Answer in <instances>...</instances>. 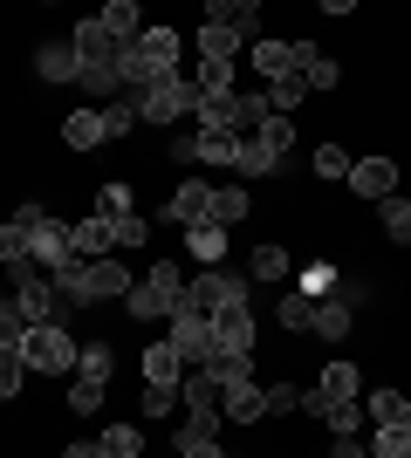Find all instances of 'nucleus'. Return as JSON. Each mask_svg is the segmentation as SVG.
Wrapping results in <instances>:
<instances>
[{
	"label": "nucleus",
	"mask_w": 411,
	"mask_h": 458,
	"mask_svg": "<svg viewBox=\"0 0 411 458\" xmlns=\"http://www.w3.org/2000/svg\"><path fill=\"white\" fill-rule=\"evenodd\" d=\"M178 55H185V35L178 28H165V21H151L137 41H124L117 48V82L124 89H151V82H165V76H178Z\"/></svg>",
	"instance_id": "1"
},
{
	"label": "nucleus",
	"mask_w": 411,
	"mask_h": 458,
	"mask_svg": "<svg viewBox=\"0 0 411 458\" xmlns=\"http://www.w3.org/2000/svg\"><path fill=\"white\" fill-rule=\"evenodd\" d=\"M178 301H185V274L172 267V260H151V274L144 281H131V294H124V308H131V322H172Z\"/></svg>",
	"instance_id": "2"
},
{
	"label": "nucleus",
	"mask_w": 411,
	"mask_h": 458,
	"mask_svg": "<svg viewBox=\"0 0 411 458\" xmlns=\"http://www.w3.org/2000/svg\"><path fill=\"white\" fill-rule=\"evenodd\" d=\"M76 335L62 322H41V328H21V356H28V377H69L76 369Z\"/></svg>",
	"instance_id": "3"
},
{
	"label": "nucleus",
	"mask_w": 411,
	"mask_h": 458,
	"mask_svg": "<svg viewBox=\"0 0 411 458\" xmlns=\"http://www.w3.org/2000/svg\"><path fill=\"white\" fill-rule=\"evenodd\" d=\"M131 103H137V123L165 131V123H185V116L199 110V89H193V76H165V82H151V89H137Z\"/></svg>",
	"instance_id": "4"
},
{
	"label": "nucleus",
	"mask_w": 411,
	"mask_h": 458,
	"mask_svg": "<svg viewBox=\"0 0 411 458\" xmlns=\"http://www.w3.org/2000/svg\"><path fill=\"white\" fill-rule=\"evenodd\" d=\"M234 301H254L240 274H227V267H199L193 281H185V301H178V308H193V315H206V322H213L219 308H234Z\"/></svg>",
	"instance_id": "5"
},
{
	"label": "nucleus",
	"mask_w": 411,
	"mask_h": 458,
	"mask_svg": "<svg viewBox=\"0 0 411 458\" xmlns=\"http://www.w3.org/2000/svg\"><path fill=\"white\" fill-rule=\"evenodd\" d=\"M165 343H172L178 349V363H185V369H206V363H213V322H206V315H193V308H178V315H172V335H165Z\"/></svg>",
	"instance_id": "6"
},
{
	"label": "nucleus",
	"mask_w": 411,
	"mask_h": 458,
	"mask_svg": "<svg viewBox=\"0 0 411 458\" xmlns=\"http://www.w3.org/2000/svg\"><path fill=\"white\" fill-rule=\"evenodd\" d=\"M28 260H35L41 274H62L69 260H76V247H69V226H62V219H41L35 240H28Z\"/></svg>",
	"instance_id": "7"
},
{
	"label": "nucleus",
	"mask_w": 411,
	"mask_h": 458,
	"mask_svg": "<svg viewBox=\"0 0 411 458\" xmlns=\"http://www.w3.org/2000/svg\"><path fill=\"white\" fill-rule=\"evenodd\" d=\"M213 343L234 349V356H254V301H234L213 315Z\"/></svg>",
	"instance_id": "8"
},
{
	"label": "nucleus",
	"mask_w": 411,
	"mask_h": 458,
	"mask_svg": "<svg viewBox=\"0 0 411 458\" xmlns=\"http://www.w3.org/2000/svg\"><path fill=\"white\" fill-rule=\"evenodd\" d=\"M350 191H356V199H377V206L398 199V165H391V157H356V165H350Z\"/></svg>",
	"instance_id": "9"
},
{
	"label": "nucleus",
	"mask_w": 411,
	"mask_h": 458,
	"mask_svg": "<svg viewBox=\"0 0 411 458\" xmlns=\"http://www.w3.org/2000/svg\"><path fill=\"white\" fill-rule=\"evenodd\" d=\"M165 219H172V226H199V219H213V185H206V178H185V185L165 199Z\"/></svg>",
	"instance_id": "10"
},
{
	"label": "nucleus",
	"mask_w": 411,
	"mask_h": 458,
	"mask_svg": "<svg viewBox=\"0 0 411 458\" xmlns=\"http://www.w3.org/2000/svg\"><path fill=\"white\" fill-rule=\"evenodd\" d=\"M69 247H76V260H110V253H117V233H110L103 212H90V219L69 226Z\"/></svg>",
	"instance_id": "11"
},
{
	"label": "nucleus",
	"mask_w": 411,
	"mask_h": 458,
	"mask_svg": "<svg viewBox=\"0 0 411 458\" xmlns=\"http://www.w3.org/2000/svg\"><path fill=\"white\" fill-rule=\"evenodd\" d=\"M213 403H219V418H234V424H261V383H254V377L219 383Z\"/></svg>",
	"instance_id": "12"
},
{
	"label": "nucleus",
	"mask_w": 411,
	"mask_h": 458,
	"mask_svg": "<svg viewBox=\"0 0 411 458\" xmlns=\"http://www.w3.org/2000/svg\"><path fill=\"white\" fill-rule=\"evenodd\" d=\"M62 144H69V151H97V144H110V131H103V110H97V103L62 116Z\"/></svg>",
	"instance_id": "13"
},
{
	"label": "nucleus",
	"mask_w": 411,
	"mask_h": 458,
	"mask_svg": "<svg viewBox=\"0 0 411 458\" xmlns=\"http://www.w3.org/2000/svg\"><path fill=\"white\" fill-rule=\"evenodd\" d=\"M247 69H254L261 82H281V76H295L288 41H268V35H254V41H247Z\"/></svg>",
	"instance_id": "14"
},
{
	"label": "nucleus",
	"mask_w": 411,
	"mask_h": 458,
	"mask_svg": "<svg viewBox=\"0 0 411 458\" xmlns=\"http://www.w3.org/2000/svg\"><path fill=\"white\" fill-rule=\"evenodd\" d=\"M193 48H199V62H234L240 48H247V35H234V28H219V21H199Z\"/></svg>",
	"instance_id": "15"
},
{
	"label": "nucleus",
	"mask_w": 411,
	"mask_h": 458,
	"mask_svg": "<svg viewBox=\"0 0 411 458\" xmlns=\"http://www.w3.org/2000/svg\"><path fill=\"white\" fill-rule=\"evenodd\" d=\"M117 294H131V267H124L117 253H110V260H90V308L117 301Z\"/></svg>",
	"instance_id": "16"
},
{
	"label": "nucleus",
	"mask_w": 411,
	"mask_h": 458,
	"mask_svg": "<svg viewBox=\"0 0 411 458\" xmlns=\"http://www.w3.org/2000/svg\"><path fill=\"white\" fill-rule=\"evenodd\" d=\"M35 76L41 82H76V41H41L35 48Z\"/></svg>",
	"instance_id": "17"
},
{
	"label": "nucleus",
	"mask_w": 411,
	"mask_h": 458,
	"mask_svg": "<svg viewBox=\"0 0 411 458\" xmlns=\"http://www.w3.org/2000/svg\"><path fill=\"white\" fill-rule=\"evenodd\" d=\"M185 253H193L199 267H219V260H227V226H213V219L185 226Z\"/></svg>",
	"instance_id": "18"
},
{
	"label": "nucleus",
	"mask_w": 411,
	"mask_h": 458,
	"mask_svg": "<svg viewBox=\"0 0 411 458\" xmlns=\"http://www.w3.org/2000/svg\"><path fill=\"white\" fill-rule=\"evenodd\" d=\"M247 137H254L274 165H288V157H295V123H288V116H274V110L261 116V131H247Z\"/></svg>",
	"instance_id": "19"
},
{
	"label": "nucleus",
	"mask_w": 411,
	"mask_h": 458,
	"mask_svg": "<svg viewBox=\"0 0 411 458\" xmlns=\"http://www.w3.org/2000/svg\"><path fill=\"white\" fill-rule=\"evenodd\" d=\"M97 28H103V35H110V41L124 48V41H137V35H144V14H137V0H110V7L97 14Z\"/></svg>",
	"instance_id": "20"
},
{
	"label": "nucleus",
	"mask_w": 411,
	"mask_h": 458,
	"mask_svg": "<svg viewBox=\"0 0 411 458\" xmlns=\"http://www.w3.org/2000/svg\"><path fill=\"white\" fill-rule=\"evenodd\" d=\"M315 397H322V403H356V397H364L356 363H330V369H322V383H315Z\"/></svg>",
	"instance_id": "21"
},
{
	"label": "nucleus",
	"mask_w": 411,
	"mask_h": 458,
	"mask_svg": "<svg viewBox=\"0 0 411 458\" xmlns=\"http://www.w3.org/2000/svg\"><path fill=\"white\" fill-rule=\"evenodd\" d=\"M206 21L234 28V35H254L261 28V0H206Z\"/></svg>",
	"instance_id": "22"
},
{
	"label": "nucleus",
	"mask_w": 411,
	"mask_h": 458,
	"mask_svg": "<svg viewBox=\"0 0 411 458\" xmlns=\"http://www.w3.org/2000/svg\"><path fill=\"white\" fill-rule=\"evenodd\" d=\"M193 89H199V103H227V96L240 89V82H234V62H199V69H193Z\"/></svg>",
	"instance_id": "23"
},
{
	"label": "nucleus",
	"mask_w": 411,
	"mask_h": 458,
	"mask_svg": "<svg viewBox=\"0 0 411 458\" xmlns=\"http://www.w3.org/2000/svg\"><path fill=\"white\" fill-rule=\"evenodd\" d=\"M350 328H356V308H350V301H336V294H322V301H315V335H322V343H343Z\"/></svg>",
	"instance_id": "24"
},
{
	"label": "nucleus",
	"mask_w": 411,
	"mask_h": 458,
	"mask_svg": "<svg viewBox=\"0 0 411 458\" xmlns=\"http://www.w3.org/2000/svg\"><path fill=\"white\" fill-rule=\"evenodd\" d=\"M199 165L234 172V165H240V137H234V131H199Z\"/></svg>",
	"instance_id": "25"
},
{
	"label": "nucleus",
	"mask_w": 411,
	"mask_h": 458,
	"mask_svg": "<svg viewBox=\"0 0 411 458\" xmlns=\"http://www.w3.org/2000/svg\"><path fill=\"white\" fill-rule=\"evenodd\" d=\"M110 369H117L110 343H82V349H76V377H82V383H103V390H110Z\"/></svg>",
	"instance_id": "26"
},
{
	"label": "nucleus",
	"mask_w": 411,
	"mask_h": 458,
	"mask_svg": "<svg viewBox=\"0 0 411 458\" xmlns=\"http://www.w3.org/2000/svg\"><path fill=\"white\" fill-rule=\"evenodd\" d=\"M144 383H185V363H178L172 343H151V349H144Z\"/></svg>",
	"instance_id": "27"
},
{
	"label": "nucleus",
	"mask_w": 411,
	"mask_h": 458,
	"mask_svg": "<svg viewBox=\"0 0 411 458\" xmlns=\"http://www.w3.org/2000/svg\"><path fill=\"white\" fill-rule=\"evenodd\" d=\"M247 212H254V199L240 185H213V226H240Z\"/></svg>",
	"instance_id": "28"
},
{
	"label": "nucleus",
	"mask_w": 411,
	"mask_h": 458,
	"mask_svg": "<svg viewBox=\"0 0 411 458\" xmlns=\"http://www.w3.org/2000/svg\"><path fill=\"white\" fill-rule=\"evenodd\" d=\"M97 452L103 458H144V431H137V424H110L97 438Z\"/></svg>",
	"instance_id": "29"
},
{
	"label": "nucleus",
	"mask_w": 411,
	"mask_h": 458,
	"mask_svg": "<svg viewBox=\"0 0 411 458\" xmlns=\"http://www.w3.org/2000/svg\"><path fill=\"white\" fill-rule=\"evenodd\" d=\"M97 212H103V219H131V212H137V191H131V178H110V185L97 191Z\"/></svg>",
	"instance_id": "30"
},
{
	"label": "nucleus",
	"mask_w": 411,
	"mask_h": 458,
	"mask_svg": "<svg viewBox=\"0 0 411 458\" xmlns=\"http://www.w3.org/2000/svg\"><path fill=\"white\" fill-rule=\"evenodd\" d=\"M240 377H254V356H234V349H213V363H206V383H240Z\"/></svg>",
	"instance_id": "31"
},
{
	"label": "nucleus",
	"mask_w": 411,
	"mask_h": 458,
	"mask_svg": "<svg viewBox=\"0 0 411 458\" xmlns=\"http://www.w3.org/2000/svg\"><path fill=\"white\" fill-rule=\"evenodd\" d=\"M21 383H28V356H21V343H14V349H0V403H14Z\"/></svg>",
	"instance_id": "32"
},
{
	"label": "nucleus",
	"mask_w": 411,
	"mask_h": 458,
	"mask_svg": "<svg viewBox=\"0 0 411 458\" xmlns=\"http://www.w3.org/2000/svg\"><path fill=\"white\" fill-rule=\"evenodd\" d=\"M274 322L288 328V335H302V328H315V301H309V294H281V308H274Z\"/></svg>",
	"instance_id": "33"
},
{
	"label": "nucleus",
	"mask_w": 411,
	"mask_h": 458,
	"mask_svg": "<svg viewBox=\"0 0 411 458\" xmlns=\"http://www.w3.org/2000/svg\"><path fill=\"white\" fill-rule=\"evenodd\" d=\"M247 274H254V281H281V274H288V247H281V240H268V247H254V260H247Z\"/></svg>",
	"instance_id": "34"
},
{
	"label": "nucleus",
	"mask_w": 411,
	"mask_h": 458,
	"mask_svg": "<svg viewBox=\"0 0 411 458\" xmlns=\"http://www.w3.org/2000/svg\"><path fill=\"white\" fill-rule=\"evenodd\" d=\"M288 411H302V390L295 383H268L261 390V418H288Z\"/></svg>",
	"instance_id": "35"
},
{
	"label": "nucleus",
	"mask_w": 411,
	"mask_h": 458,
	"mask_svg": "<svg viewBox=\"0 0 411 458\" xmlns=\"http://www.w3.org/2000/svg\"><path fill=\"white\" fill-rule=\"evenodd\" d=\"M315 418L330 424L336 438H356V424H364V403H322V411H315Z\"/></svg>",
	"instance_id": "36"
},
{
	"label": "nucleus",
	"mask_w": 411,
	"mask_h": 458,
	"mask_svg": "<svg viewBox=\"0 0 411 458\" xmlns=\"http://www.w3.org/2000/svg\"><path fill=\"white\" fill-rule=\"evenodd\" d=\"M302 96H309V82H302V76H281V82H268V110H274V116H288Z\"/></svg>",
	"instance_id": "37"
},
{
	"label": "nucleus",
	"mask_w": 411,
	"mask_h": 458,
	"mask_svg": "<svg viewBox=\"0 0 411 458\" xmlns=\"http://www.w3.org/2000/svg\"><path fill=\"white\" fill-rule=\"evenodd\" d=\"M377 212H384V240H398V247H411V206H405V199H384V206H377Z\"/></svg>",
	"instance_id": "38"
},
{
	"label": "nucleus",
	"mask_w": 411,
	"mask_h": 458,
	"mask_svg": "<svg viewBox=\"0 0 411 458\" xmlns=\"http://www.w3.org/2000/svg\"><path fill=\"white\" fill-rule=\"evenodd\" d=\"M371 452H377V458H411V431H405V424H377Z\"/></svg>",
	"instance_id": "39"
},
{
	"label": "nucleus",
	"mask_w": 411,
	"mask_h": 458,
	"mask_svg": "<svg viewBox=\"0 0 411 458\" xmlns=\"http://www.w3.org/2000/svg\"><path fill=\"white\" fill-rule=\"evenodd\" d=\"M28 240H35V233L7 219V226H0V267H21V260H28Z\"/></svg>",
	"instance_id": "40"
},
{
	"label": "nucleus",
	"mask_w": 411,
	"mask_h": 458,
	"mask_svg": "<svg viewBox=\"0 0 411 458\" xmlns=\"http://www.w3.org/2000/svg\"><path fill=\"white\" fill-rule=\"evenodd\" d=\"M172 411H178V383H144V418H172Z\"/></svg>",
	"instance_id": "41"
},
{
	"label": "nucleus",
	"mask_w": 411,
	"mask_h": 458,
	"mask_svg": "<svg viewBox=\"0 0 411 458\" xmlns=\"http://www.w3.org/2000/svg\"><path fill=\"white\" fill-rule=\"evenodd\" d=\"M103 131H110V137H131V131H137V103H131V96L103 103Z\"/></svg>",
	"instance_id": "42"
},
{
	"label": "nucleus",
	"mask_w": 411,
	"mask_h": 458,
	"mask_svg": "<svg viewBox=\"0 0 411 458\" xmlns=\"http://www.w3.org/2000/svg\"><path fill=\"white\" fill-rule=\"evenodd\" d=\"M336 281H343V274H336L330 260H309V267H302V294H309V301H322Z\"/></svg>",
	"instance_id": "43"
},
{
	"label": "nucleus",
	"mask_w": 411,
	"mask_h": 458,
	"mask_svg": "<svg viewBox=\"0 0 411 458\" xmlns=\"http://www.w3.org/2000/svg\"><path fill=\"white\" fill-rule=\"evenodd\" d=\"M364 411H371V424H398V418H405V390H371Z\"/></svg>",
	"instance_id": "44"
},
{
	"label": "nucleus",
	"mask_w": 411,
	"mask_h": 458,
	"mask_svg": "<svg viewBox=\"0 0 411 458\" xmlns=\"http://www.w3.org/2000/svg\"><path fill=\"white\" fill-rule=\"evenodd\" d=\"M350 165H356V157L343 151V144H315V172H322V178H350Z\"/></svg>",
	"instance_id": "45"
},
{
	"label": "nucleus",
	"mask_w": 411,
	"mask_h": 458,
	"mask_svg": "<svg viewBox=\"0 0 411 458\" xmlns=\"http://www.w3.org/2000/svg\"><path fill=\"white\" fill-rule=\"evenodd\" d=\"M110 233H117V247H151V219H144V212H131V219H110Z\"/></svg>",
	"instance_id": "46"
},
{
	"label": "nucleus",
	"mask_w": 411,
	"mask_h": 458,
	"mask_svg": "<svg viewBox=\"0 0 411 458\" xmlns=\"http://www.w3.org/2000/svg\"><path fill=\"white\" fill-rule=\"evenodd\" d=\"M69 411H76V418H97V411H103V383H82V377H76V390H69Z\"/></svg>",
	"instance_id": "47"
},
{
	"label": "nucleus",
	"mask_w": 411,
	"mask_h": 458,
	"mask_svg": "<svg viewBox=\"0 0 411 458\" xmlns=\"http://www.w3.org/2000/svg\"><path fill=\"white\" fill-rule=\"evenodd\" d=\"M302 82H309V96H315V89H336V82H343V69H336L330 55H315L309 69H302Z\"/></svg>",
	"instance_id": "48"
},
{
	"label": "nucleus",
	"mask_w": 411,
	"mask_h": 458,
	"mask_svg": "<svg viewBox=\"0 0 411 458\" xmlns=\"http://www.w3.org/2000/svg\"><path fill=\"white\" fill-rule=\"evenodd\" d=\"M165 151H172V165H199V131H178Z\"/></svg>",
	"instance_id": "49"
},
{
	"label": "nucleus",
	"mask_w": 411,
	"mask_h": 458,
	"mask_svg": "<svg viewBox=\"0 0 411 458\" xmlns=\"http://www.w3.org/2000/svg\"><path fill=\"white\" fill-rule=\"evenodd\" d=\"M330 458H364V445H356V438H336V445H330Z\"/></svg>",
	"instance_id": "50"
},
{
	"label": "nucleus",
	"mask_w": 411,
	"mask_h": 458,
	"mask_svg": "<svg viewBox=\"0 0 411 458\" xmlns=\"http://www.w3.org/2000/svg\"><path fill=\"white\" fill-rule=\"evenodd\" d=\"M185 458H227V452H219V438H213V445H193Z\"/></svg>",
	"instance_id": "51"
},
{
	"label": "nucleus",
	"mask_w": 411,
	"mask_h": 458,
	"mask_svg": "<svg viewBox=\"0 0 411 458\" xmlns=\"http://www.w3.org/2000/svg\"><path fill=\"white\" fill-rule=\"evenodd\" d=\"M398 424H405V431H411V397H405V418H398Z\"/></svg>",
	"instance_id": "52"
},
{
	"label": "nucleus",
	"mask_w": 411,
	"mask_h": 458,
	"mask_svg": "<svg viewBox=\"0 0 411 458\" xmlns=\"http://www.w3.org/2000/svg\"><path fill=\"white\" fill-rule=\"evenodd\" d=\"M0 308H7V281H0Z\"/></svg>",
	"instance_id": "53"
},
{
	"label": "nucleus",
	"mask_w": 411,
	"mask_h": 458,
	"mask_svg": "<svg viewBox=\"0 0 411 458\" xmlns=\"http://www.w3.org/2000/svg\"><path fill=\"white\" fill-rule=\"evenodd\" d=\"M364 458H377V452H364Z\"/></svg>",
	"instance_id": "54"
},
{
	"label": "nucleus",
	"mask_w": 411,
	"mask_h": 458,
	"mask_svg": "<svg viewBox=\"0 0 411 458\" xmlns=\"http://www.w3.org/2000/svg\"><path fill=\"white\" fill-rule=\"evenodd\" d=\"M405 206H411V199H405Z\"/></svg>",
	"instance_id": "55"
},
{
	"label": "nucleus",
	"mask_w": 411,
	"mask_h": 458,
	"mask_svg": "<svg viewBox=\"0 0 411 458\" xmlns=\"http://www.w3.org/2000/svg\"><path fill=\"white\" fill-rule=\"evenodd\" d=\"M172 458H178V452H172Z\"/></svg>",
	"instance_id": "56"
}]
</instances>
